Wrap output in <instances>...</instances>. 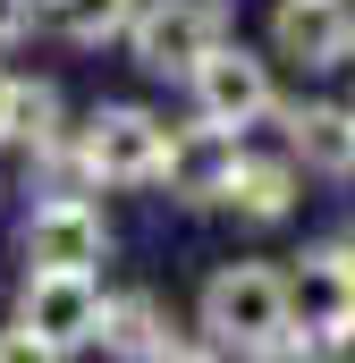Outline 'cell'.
Masks as SVG:
<instances>
[{
	"label": "cell",
	"instance_id": "obj_1",
	"mask_svg": "<svg viewBox=\"0 0 355 363\" xmlns=\"http://www.w3.org/2000/svg\"><path fill=\"white\" fill-rule=\"evenodd\" d=\"M288 279L263 271V262H229V271H212L203 287V330H212V347H246V355H271L279 338H288Z\"/></svg>",
	"mask_w": 355,
	"mask_h": 363
},
{
	"label": "cell",
	"instance_id": "obj_2",
	"mask_svg": "<svg viewBox=\"0 0 355 363\" xmlns=\"http://www.w3.org/2000/svg\"><path fill=\"white\" fill-rule=\"evenodd\" d=\"M17 330L34 338V355H77L85 338H102V287H93V271H26Z\"/></svg>",
	"mask_w": 355,
	"mask_h": 363
},
{
	"label": "cell",
	"instance_id": "obj_3",
	"mask_svg": "<svg viewBox=\"0 0 355 363\" xmlns=\"http://www.w3.org/2000/svg\"><path fill=\"white\" fill-rule=\"evenodd\" d=\"M85 169L102 186H153L161 169H170V127L153 118V110H93L85 127Z\"/></svg>",
	"mask_w": 355,
	"mask_h": 363
},
{
	"label": "cell",
	"instance_id": "obj_4",
	"mask_svg": "<svg viewBox=\"0 0 355 363\" xmlns=\"http://www.w3.org/2000/svg\"><path fill=\"white\" fill-rule=\"evenodd\" d=\"M127 43H136V60L153 77H195V60L220 43V9L212 0H144Z\"/></svg>",
	"mask_w": 355,
	"mask_h": 363
},
{
	"label": "cell",
	"instance_id": "obj_5",
	"mask_svg": "<svg viewBox=\"0 0 355 363\" xmlns=\"http://www.w3.org/2000/svg\"><path fill=\"white\" fill-rule=\"evenodd\" d=\"M26 262H34V271H93V262H110L102 211L77 203V194H51V203L26 220Z\"/></svg>",
	"mask_w": 355,
	"mask_h": 363
},
{
	"label": "cell",
	"instance_id": "obj_6",
	"mask_svg": "<svg viewBox=\"0 0 355 363\" xmlns=\"http://www.w3.org/2000/svg\"><path fill=\"white\" fill-rule=\"evenodd\" d=\"M195 101H203V118H220V127H254L271 110V68L254 51L212 43V51L195 60Z\"/></svg>",
	"mask_w": 355,
	"mask_h": 363
},
{
	"label": "cell",
	"instance_id": "obj_7",
	"mask_svg": "<svg viewBox=\"0 0 355 363\" xmlns=\"http://www.w3.org/2000/svg\"><path fill=\"white\" fill-rule=\"evenodd\" d=\"M237 127H220V118H203V127H186V135H170V169H161V186H170L178 203H229V178H237Z\"/></svg>",
	"mask_w": 355,
	"mask_h": 363
},
{
	"label": "cell",
	"instance_id": "obj_8",
	"mask_svg": "<svg viewBox=\"0 0 355 363\" xmlns=\"http://www.w3.org/2000/svg\"><path fill=\"white\" fill-rule=\"evenodd\" d=\"M271 43H279V60H296V68H339L355 51V17L339 0H279Z\"/></svg>",
	"mask_w": 355,
	"mask_h": 363
},
{
	"label": "cell",
	"instance_id": "obj_9",
	"mask_svg": "<svg viewBox=\"0 0 355 363\" xmlns=\"http://www.w3.org/2000/svg\"><path fill=\"white\" fill-rule=\"evenodd\" d=\"M288 313H296L313 338L355 330V262H347V254H305L296 279H288Z\"/></svg>",
	"mask_w": 355,
	"mask_h": 363
},
{
	"label": "cell",
	"instance_id": "obj_10",
	"mask_svg": "<svg viewBox=\"0 0 355 363\" xmlns=\"http://www.w3.org/2000/svg\"><path fill=\"white\" fill-rule=\"evenodd\" d=\"M102 347H119V355H178V330L153 296H119V304H102Z\"/></svg>",
	"mask_w": 355,
	"mask_h": 363
},
{
	"label": "cell",
	"instance_id": "obj_11",
	"mask_svg": "<svg viewBox=\"0 0 355 363\" xmlns=\"http://www.w3.org/2000/svg\"><path fill=\"white\" fill-rule=\"evenodd\" d=\"M288 135H296V152H305L313 169H355V110H339V101L296 110V118H288Z\"/></svg>",
	"mask_w": 355,
	"mask_h": 363
},
{
	"label": "cell",
	"instance_id": "obj_12",
	"mask_svg": "<svg viewBox=\"0 0 355 363\" xmlns=\"http://www.w3.org/2000/svg\"><path fill=\"white\" fill-rule=\"evenodd\" d=\"M229 203L246 211V220H288L296 211V169L288 161H237V178H229Z\"/></svg>",
	"mask_w": 355,
	"mask_h": 363
},
{
	"label": "cell",
	"instance_id": "obj_13",
	"mask_svg": "<svg viewBox=\"0 0 355 363\" xmlns=\"http://www.w3.org/2000/svg\"><path fill=\"white\" fill-rule=\"evenodd\" d=\"M34 17L51 34H68V43H110V34L136 26V0H43Z\"/></svg>",
	"mask_w": 355,
	"mask_h": 363
},
{
	"label": "cell",
	"instance_id": "obj_14",
	"mask_svg": "<svg viewBox=\"0 0 355 363\" xmlns=\"http://www.w3.org/2000/svg\"><path fill=\"white\" fill-rule=\"evenodd\" d=\"M51 110H60V101H51V85H17V110H9V144H34V152H43V144H60Z\"/></svg>",
	"mask_w": 355,
	"mask_h": 363
},
{
	"label": "cell",
	"instance_id": "obj_15",
	"mask_svg": "<svg viewBox=\"0 0 355 363\" xmlns=\"http://www.w3.org/2000/svg\"><path fill=\"white\" fill-rule=\"evenodd\" d=\"M9 110H17V77H0V144H9Z\"/></svg>",
	"mask_w": 355,
	"mask_h": 363
},
{
	"label": "cell",
	"instance_id": "obj_16",
	"mask_svg": "<svg viewBox=\"0 0 355 363\" xmlns=\"http://www.w3.org/2000/svg\"><path fill=\"white\" fill-rule=\"evenodd\" d=\"M347 262H355V237H347Z\"/></svg>",
	"mask_w": 355,
	"mask_h": 363
}]
</instances>
